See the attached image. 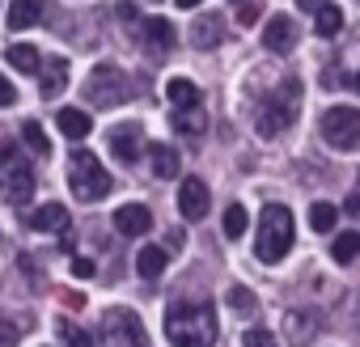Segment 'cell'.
Returning <instances> with one entry per match:
<instances>
[{"instance_id": "obj_16", "label": "cell", "mask_w": 360, "mask_h": 347, "mask_svg": "<svg viewBox=\"0 0 360 347\" xmlns=\"http://www.w3.org/2000/svg\"><path fill=\"white\" fill-rule=\"evenodd\" d=\"M140 39H144L148 51H169V47H174V26H169L165 18H148V22L140 26Z\"/></svg>"}, {"instance_id": "obj_4", "label": "cell", "mask_w": 360, "mask_h": 347, "mask_svg": "<svg viewBox=\"0 0 360 347\" xmlns=\"http://www.w3.org/2000/svg\"><path fill=\"white\" fill-rule=\"evenodd\" d=\"M68 187H72V195L77 199H85V204H98V199H106L110 195V174L98 165V157L94 152H72L68 157Z\"/></svg>"}, {"instance_id": "obj_37", "label": "cell", "mask_w": 360, "mask_h": 347, "mask_svg": "<svg viewBox=\"0 0 360 347\" xmlns=\"http://www.w3.org/2000/svg\"><path fill=\"white\" fill-rule=\"evenodd\" d=\"M165 250H183V229H169L165 233Z\"/></svg>"}, {"instance_id": "obj_23", "label": "cell", "mask_w": 360, "mask_h": 347, "mask_svg": "<svg viewBox=\"0 0 360 347\" xmlns=\"http://www.w3.org/2000/svg\"><path fill=\"white\" fill-rule=\"evenodd\" d=\"M148 161H153V174H157V178H174V174L183 169V165H178V152H174L169 144H153V148H148Z\"/></svg>"}, {"instance_id": "obj_6", "label": "cell", "mask_w": 360, "mask_h": 347, "mask_svg": "<svg viewBox=\"0 0 360 347\" xmlns=\"http://www.w3.org/2000/svg\"><path fill=\"white\" fill-rule=\"evenodd\" d=\"M85 98H89L94 106H119V102L131 98V81L123 77V68L98 64V68L89 72V81H85Z\"/></svg>"}, {"instance_id": "obj_13", "label": "cell", "mask_w": 360, "mask_h": 347, "mask_svg": "<svg viewBox=\"0 0 360 347\" xmlns=\"http://www.w3.org/2000/svg\"><path fill=\"white\" fill-rule=\"evenodd\" d=\"M221 39H225V18H221V13H204V18L191 26V43H195L200 51H212Z\"/></svg>"}, {"instance_id": "obj_41", "label": "cell", "mask_w": 360, "mask_h": 347, "mask_svg": "<svg viewBox=\"0 0 360 347\" xmlns=\"http://www.w3.org/2000/svg\"><path fill=\"white\" fill-rule=\"evenodd\" d=\"M297 5H301V9H314V13H318V9L326 5V0H297Z\"/></svg>"}, {"instance_id": "obj_2", "label": "cell", "mask_w": 360, "mask_h": 347, "mask_svg": "<svg viewBox=\"0 0 360 347\" xmlns=\"http://www.w3.org/2000/svg\"><path fill=\"white\" fill-rule=\"evenodd\" d=\"M292 250V212L284 204H267L259 212V237H255V254L263 263H280Z\"/></svg>"}, {"instance_id": "obj_22", "label": "cell", "mask_w": 360, "mask_h": 347, "mask_svg": "<svg viewBox=\"0 0 360 347\" xmlns=\"http://www.w3.org/2000/svg\"><path fill=\"white\" fill-rule=\"evenodd\" d=\"M43 18V0H13L9 5V26L13 30H30Z\"/></svg>"}, {"instance_id": "obj_24", "label": "cell", "mask_w": 360, "mask_h": 347, "mask_svg": "<svg viewBox=\"0 0 360 347\" xmlns=\"http://www.w3.org/2000/svg\"><path fill=\"white\" fill-rule=\"evenodd\" d=\"M314 30H318L322 39H335V34L343 30V9H339V5H322V9L314 13Z\"/></svg>"}, {"instance_id": "obj_25", "label": "cell", "mask_w": 360, "mask_h": 347, "mask_svg": "<svg viewBox=\"0 0 360 347\" xmlns=\"http://www.w3.org/2000/svg\"><path fill=\"white\" fill-rule=\"evenodd\" d=\"M56 334L64 339V347H94V334L89 330H81L77 322H68V317H60L56 322Z\"/></svg>"}, {"instance_id": "obj_30", "label": "cell", "mask_w": 360, "mask_h": 347, "mask_svg": "<svg viewBox=\"0 0 360 347\" xmlns=\"http://www.w3.org/2000/svg\"><path fill=\"white\" fill-rule=\"evenodd\" d=\"M246 225H250V216H246V208H242V204L225 208V237H242V233H246Z\"/></svg>"}, {"instance_id": "obj_35", "label": "cell", "mask_w": 360, "mask_h": 347, "mask_svg": "<svg viewBox=\"0 0 360 347\" xmlns=\"http://www.w3.org/2000/svg\"><path fill=\"white\" fill-rule=\"evenodd\" d=\"M18 102V89H13V81L9 77H0V106H13Z\"/></svg>"}, {"instance_id": "obj_19", "label": "cell", "mask_w": 360, "mask_h": 347, "mask_svg": "<svg viewBox=\"0 0 360 347\" xmlns=\"http://www.w3.org/2000/svg\"><path fill=\"white\" fill-rule=\"evenodd\" d=\"M165 258H169V250H165V246H144V250L136 254V271H140V280H161Z\"/></svg>"}, {"instance_id": "obj_8", "label": "cell", "mask_w": 360, "mask_h": 347, "mask_svg": "<svg viewBox=\"0 0 360 347\" xmlns=\"http://www.w3.org/2000/svg\"><path fill=\"white\" fill-rule=\"evenodd\" d=\"M102 334H106L110 347H148L144 322L131 309H106L102 313Z\"/></svg>"}, {"instance_id": "obj_9", "label": "cell", "mask_w": 360, "mask_h": 347, "mask_svg": "<svg viewBox=\"0 0 360 347\" xmlns=\"http://www.w3.org/2000/svg\"><path fill=\"white\" fill-rule=\"evenodd\" d=\"M263 47L276 51V55H288V51L297 47V22H292L288 13L267 18V26H263Z\"/></svg>"}, {"instance_id": "obj_1", "label": "cell", "mask_w": 360, "mask_h": 347, "mask_svg": "<svg viewBox=\"0 0 360 347\" xmlns=\"http://www.w3.org/2000/svg\"><path fill=\"white\" fill-rule=\"evenodd\" d=\"M165 334L174 347H212L217 343V309L208 301H174L165 309Z\"/></svg>"}, {"instance_id": "obj_7", "label": "cell", "mask_w": 360, "mask_h": 347, "mask_svg": "<svg viewBox=\"0 0 360 347\" xmlns=\"http://www.w3.org/2000/svg\"><path fill=\"white\" fill-rule=\"evenodd\" d=\"M318 127H322V140L339 152H352L360 144V110L356 106H330Z\"/></svg>"}, {"instance_id": "obj_5", "label": "cell", "mask_w": 360, "mask_h": 347, "mask_svg": "<svg viewBox=\"0 0 360 347\" xmlns=\"http://www.w3.org/2000/svg\"><path fill=\"white\" fill-rule=\"evenodd\" d=\"M34 195V174L22 161L18 148H0V199L5 204H26Z\"/></svg>"}, {"instance_id": "obj_34", "label": "cell", "mask_w": 360, "mask_h": 347, "mask_svg": "<svg viewBox=\"0 0 360 347\" xmlns=\"http://www.w3.org/2000/svg\"><path fill=\"white\" fill-rule=\"evenodd\" d=\"M94 271H98L94 258H72V275H77V280H94Z\"/></svg>"}, {"instance_id": "obj_40", "label": "cell", "mask_w": 360, "mask_h": 347, "mask_svg": "<svg viewBox=\"0 0 360 347\" xmlns=\"http://www.w3.org/2000/svg\"><path fill=\"white\" fill-rule=\"evenodd\" d=\"M119 22H136V9L131 5H119Z\"/></svg>"}, {"instance_id": "obj_12", "label": "cell", "mask_w": 360, "mask_h": 347, "mask_svg": "<svg viewBox=\"0 0 360 347\" xmlns=\"http://www.w3.org/2000/svg\"><path fill=\"white\" fill-rule=\"evenodd\" d=\"M140 148H144V136H140V127L136 123H123V127H115L110 131V152L127 165V161H136L140 157Z\"/></svg>"}, {"instance_id": "obj_36", "label": "cell", "mask_w": 360, "mask_h": 347, "mask_svg": "<svg viewBox=\"0 0 360 347\" xmlns=\"http://www.w3.org/2000/svg\"><path fill=\"white\" fill-rule=\"evenodd\" d=\"M343 212H347L352 221H360V187H356V191H352V195L343 199Z\"/></svg>"}, {"instance_id": "obj_20", "label": "cell", "mask_w": 360, "mask_h": 347, "mask_svg": "<svg viewBox=\"0 0 360 347\" xmlns=\"http://www.w3.org/2000/svg\"><path fill=\"white\" fill-rule=\"evenodd\" d=\"M165 98L174 102V110H187V106H200V85L187 81V77H174L165 85Z\"/></svg>"}, {"instance_id": "obj_26", "label": "cell", "mask_w": 360, "mask_h": 347, "mask_svg": "<svg viewBox=\"0 0 360 347\" xmlns=\"http://www.w3.org/2000/svg\"><path fill=\"white\" fill-rule=\"evenodd\" d=\"M174 131H183V136H200V131H204V110H200V106L174 110Z\"/></svg>"}, {"instance_id": "obj_14", "label": "cell", "mask_w": 360, "mask_h": 347, "mask_svg": "<svg viewBox=\"0 0 360 347\" xmlns=\"http://www.w3.org/2000/svg\"><path fill=\"white\" fill-rule=\"evenodd\" d=\"M64 89H68V60L56 55V60H47L43 72H39V93H43V98H60Z\"/></svg>"}, {"instance_id": "obj_28", "label": "cell", "mask_w": 360, "mask_h": 347, "mask_svg": "<svg viewBox=\"0 0 360 347\" xmlns=\"http://www.w3.org/2000/svg\"><path fill=\"white\" fill-rule=\"evenodd\" d=\"M22 140L30 144V152H39V157H47L51 152V140H47V131H43V123L39 119H30L26 127H22Z\"/></svg>"}, {"instance_id": "obj_43", "label": "cell", "mask_w": 360, "mask_h": 347, "mask_svg": "<svg viewBox=\"0 0 360 347\" xmlns=\"http://www.w3.org/2000/svg\"><path fill=\"white\" fill-rule=\"evenodd\" d=\"M352 85H356V89H360V72H356V77H352Z\"/></svg>"}, {"instance_id": "obj_3", "label": "cell", "mask_w": 360, "mask_h": 347, "mask_svg": "<svg viewBox=\"0 0 360 347\" xmlns=\"http://www.w3.org/2000/svg\"><path fill=\"white\" fill-rule=\"evenodd\" d=\"M297 114H301V81L288 77V81L267 98V106L259 110V136H263V140H276L280 131H288V127L297 123Z\"/></svg>"}, {"instance_id": "obj_39", "label": "cell", "mask_w": 360, "mask_h": 347, "mask_svg": "<svg viewBox=\"0 0 360 347\" xmlns=\"http://www.w3.org/2000/svg\"><path fill=\"white\" fill-rule=\"evenodd\" d=\"M64 301H68V309H81V305H85V296H81V292H64Z\"/></svg>"}, {"instance_id": "obj_15", "label": "cell", "mask_w": 360, "mask_h": 347, "mask_svg": "<svg viewBox=\"0 0 360 347\" xmlns=\"http://www.w3.org/2000/svg\"><path fill=\"white\" fill-rule=\"evenodd\" d=\"M30 229L34 233H56V229H68V208L64 204H43L30 212Z\"/></svg>"}, {"instance_id": "obj_29", "label": "cell", "mask_w": 360, "mask_h": 347, "mask_svg": "<svg viewBox=\"0 0 360 347\" xmlns=\"http://www.w3.org/2000/svg\"><path fill=\"white\" fill-rule=\"evenodd\" d=\"M335 221H339V208H335V204H314V208H309V225H314V233H330Z\"/></svg>"}, {"instance_id": "obj_27", "label": "cell", "mask_w": 360, "mask_h": 347, "mask_svg": "<svg viewBox=\"0 0 360 347\" xmlns=\"http://www.w3.org/2000/svg\"><path fill=\"white\" fill-rule=\"evenodd\" d=\"M360 254V233H339L335 242H330V258L335 263H352Z\"/></svg>"}, {"instance_id": "obj_11", "label": "cell", "mask_w": 360, "mask_h": 347, "mask_svg": "<svg viewBox=\"0 0 360 347\" xmlns=\"http://www.w3.org/2000/svg\"><path fill=\"white\" fill-rule=\"evenodd\" d=\"M115 229H119L123 237H140V233L153 229V212H148L144 204H123V208L115 212Z\"/></svg>"}, {"instance_id": "obj_21", "label": "cell", "mask_w": 360, "mask_h": 347, "mask_svg": "<svg viewBox=\"0 0 360 347\" xmlns=\"http://www.w3.org/2000/svg\"><path fill=\"white\" fill-rule=\"evenodd\" d=\"M322 326V317L318 313H309V309H297V313H288V334H292V347H305V339H314V330Z\"/></svg>"}, {"instance_id": "obj_42", "label": "cell", "mask_w": 360, "mask_h": 347, "mask_svg": "<svg viewBox=\"0 0 360 347\" xmlns=\"http://www.w3.org/2000/svg\"><path fill=\"white\" fill-rule=\"evenodd\" d=\"M174 5H178V9H195V5H200V0H174Z\"/></svg>"}, {"instance_id": "obj_33", "label": "cell", "mask_w": 360, "mask_h": 347, "mask_svg": "<svg viewBox=\"0 0 360 347\" xmlns=\"http://www.w3.org/2000/svg\"><path fill=\"white\" fill-rule=\"evenodd\" d=\"M18 339H22V330L9 317H0V347H18Z\"/></svg>"}, {"instance_id": "obj_17", "label": "cell", "mask_w": 360, "mask_h": 347, "mask_svg": "<svg viewBox=\"0 0 360 347\" xmlns=\"http://www.w3.org/2000/svg\"><path fill=\"white\" fill-rule=\"evenodd\" d=\"M5 60L22 72V77H34V72H43V55H39V47H30V43H13L9 51H5Z\"/></svg>"}, {"instance_id": "obj_32", "label": "cell", "mask_w": 360, "mask_h": 347, "mask_svg": "<svg viewBox=\"0 0 360 347\" xmlns=\"http://www.w3.org/2000/svg\"><path fill=\"white\" fill-rule=\"evenodd\" d=\"M242 347H280V343H276V334H271V330H263V326H250V330L242 334Z\"/></svg>"}, {"instance_id": "obj_18", "label": "cell", "mask_w": 360, "mask_h": 347, "mask_svg": "<svg viewBox=\"0 0 360 347\" xmlns=\"http://www.w3.org/2000/svg\"><path fill=\"white\" fill-rule=\"evenodd\" d=\"M56 127H60L68 140H85L94 123H89V114H85V110H77V106H64V110L56 114Z\"/></svg>"}, {"instance_id": "obj_38", "label": "cell", "mask_w": 360, "mask_h": 347, "mask_svg": "<svg viewBox=\"0 0 360 347\" xmlns=\"http://www.w3.org/2000/svg\"><path fill=\"white\" fill-rule=\"evenodd\" d=\"M238 18H242V22H246V26H250V22H255V18H259V9H255V5H242V9H238Z\"/></svg>"}, {"instance_id": "obj_10", "label": "cell", "mask_w": 360, "mask_h": 347, "mask_svg": "<svg viewBox=\"0 0 360 347\" xmlns=\"http://www.w3.org/2000/svg\"><path fill=\"white\" fill-rule=\"evenodd\" d=\"M178 212H183L187 221H204L208 216V187L200 178H183V187H178Z\"/></svg>"}, {"instance_id": "obj_44", "label": "cell", "mask_w": 360, "mask_h": 347, "mask_svg": "<svg viewBox=\"0 0 360 347\" xmlns=\"http://www.w3.org/2000/svg\"><path fill=\"white\" fill-rule=\"evenodd\" d=\"M238 5H242V0H238Z\"/></svg>"}, {"instance_id": "obj_31", "label": "cell", "mask_w": 360, "mask_h": 347, "mask_svg": "<svg viewBox=\"0 0 360 347\" xmlns=\"http://www.w3.org/2000/svg\"><path fill=\"white\" fill-rule=\"evenodd\" d=\"M229 305H233L238 313H255V292L242 288V284H233V288H229Z\"/></svg>"}]
</instances>
